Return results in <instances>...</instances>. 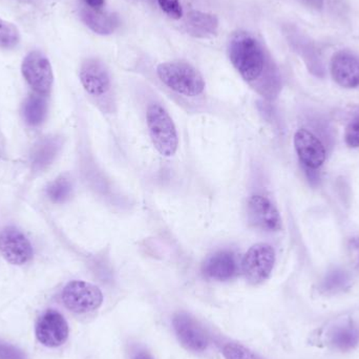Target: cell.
<instances>
[{"instance_id":"obj_30","label":"cell","mask_w":359,"mask_h":359,"mask_svg":"<svg viewBox=\"0 0 359 359\" xmlns=\"http://www.w3.org/2000/svg\"><path fill=\"white\" fill-rule=\"evenodd\" d=\"M134 359H152V357L148 353L140 352L134 357Z\"/></svg>"},{"instance_id":"obj_26","label":"cell","mask_w":359,"mask_h":359,"mask_svg":"<svg viewBox=\"0 0 359 359\" xmlns=\"http://www.w3.org/2000/svg\"><path fill=\"white\" fill-rule=\"evenodd\" d=\"M0 359H25V354L13 345L0 342Z\"/></svg>"},{"instance_id":"obj_21","label":"cell","mask_w":359,"mask_h":359,"mask_svg":"<svg viewBox=\"0 0 359 359\" xmlns=\"http://www.w3.org/2000/svg\"><path fill=\"white\" fill-rule=\"evenodd\" d=\"M73 192V185L68 176H60L50 184L47 192L54 203H64L69 200Z\"/></svg>"},{"instance_id":"obj_6","label":"cell","mask_w":359,"mask_h":359,"mask_svg":"<svg viewBox=\"0 0 359 359\" xmlns=\"http://www.w3.org/2000/svg\"><path fill=\"white\" fill-rule=\"evenodd\" d=\"M62 302L72 312L88 313L97 310L103 302L102 291L83 280H72L62 290Z\"/></svg>"},{"instance_id":"obj_23","label":"cell","mask_w":359,"mask_h":359,"mask_svg":"<svg viewBox=\"0 0 359 359\" xmlns=\"http://www.w3.org/2000/svg\"><path fill=\"white\" fill-rule=\"evenodd\" d=\"M223 355L225 359H263L249 349L238 344L226 345L223 348Z\"/></svg>"},{"instance_id":"obj_10","label":"cell","mask_w":359,"mask_h":359,"mask_svg":"<svg viewBox=\"0 0 359 359\" xmlns=\"http://www.w3.org/2000/svg\"><path fill=\"white\" fill-rule=\"evenodd\" d=\"M250 224L265 232H276L282 229L283 223L278 208L266 196H252L247 204Z\"/></svg>"},{"instance_id":"obj_13","label":"cell","mask_w":359,"mask_h":359,"mask_svg":"<svg viewBox=\"0 0 359 359\" xmlns=\"http://www.w3.org/2000/svg\"><path fill=\"white\" fill-rule=\"evenodd\" d=\"M333 80L345 88L359 86V59L348 52H338L331 61Z\"/></svg>"},{"instance_id":"obj_2","label":"cell","mask_w":359,"mask_h":359,"mask_svg":"<svg viewBox=\"0 0 359 359\" xmlns=\"http://www.w3.org/2000/svg\"><path fill=\"white\" fill-rule=\"evenodd\" d=\"M156 74L164 85L178 95L194 98L205 91L203 76L187 62H164L158 66Z\"/></svg>"},{"instance_id":"obj_14","label":"cell","mask_w":359,"mask_h":359,"mask_svg":"<svg viewBox=\"0 0 359 359\" xmlns=\"http://www.w3.org/2000/svg\"><path fill=\"white\" fill-rule=\"evenodd\" d=\"M236 256L229 252H218L210 256L203 264L204 276L210 280L226 282L238 274Z\"/></svg>"},{"instance_id":"obj_3","label":"cell","mask_w":359,"mask_h":359,"mask_svg":"<svg viewBox=\"0 0 359 359\" xmlns=\"http://www.w3.org/2000/svg\"><path fill=\"white\" fill-rule=\"evenodd\" d=\"M146 123L156 152L164 156H174L178 147V136L166 108L160 103L150 104L146 110Z\"/></svg>"},{"instance_id":"obj_15","label":"cell","mask_w":359,"mask_h":359,"mask_svg":"<svg viewBox=\"0 0 359 359\" xmlns=\"http://www.w3.org/2000/svg\"><path fill=\"white\" fill-rule=\"evenodd\" d=\"M80 18L88 29L98 35H110L120 25L119 17L115 13L104 11L103 9H90L84 6L80 11Z\"/></svg>"},{"instance_id":"obj_24","label":"cell","mask_w":359,"mask_h":359,"mask_svg":"<svg viewBox=\"0 0 359 359\" xmlns=\"http://www.w3.org/2000/svg\"><path fill=\"white\" fill-rule=\"evenodd\" d=\"M345 142L351 148L359 147V116L355 117L347 126Z\"/></svg>"},{"instance_id":"obj_5","label":"cell","mask_w":359,"mask_h":359,"mask_svg":"<svg viewBox=\"0 0 359 359\" xmlns=\"http://www.w3.org/2000/svg\"><path fill=\"white\" fill-rule=\"evenodd\" d=\"M276 265V252L271 245L258 243L250 247L242 260V272L247 282L258 285L268 280Z\"/></svg>"},{"instance_id":"obj_20","label":"cell","mask_w":359,"mask_h":359,"mask_svg":"<svg viewBox=\"0 0 359 359\" xmlns=\"http://www.w3.org/2000/svg\"><path fill=\"white\" fill-rule=\"evenodd\" d=\"M351 276L346 270L336 268L325 276L320 283V291L328 296L342 294L350 287Z\"/></svg>"},{"instance_id":"obj_22","label":"cell","mask_w":359,"mask_h":359,"mask_svg":"<svg viewBox=\"0 0 359 359\" xmlns=\"http://www.w3.org/2000/svg\"><path fill=\"white\" fill-rule=\"evenodd\" d=\"M20 39L18 28L12 22L0 18V49H15L20 43Z\"/></svg>"},{"instance_id":"obj_18","label":"cell","mask_w":359,"mask_h":359,"mask_svg":"<svg viewBox=\"0 0 359 359\" xmlns=\"http://www.w3.org/2000/svg\"><path fill=\"white\" fill-rule=\"evenodd\" d=\"M330 342L336 350L349 352L359 345V328L352 324L336 327L331 333Z\"/></svg>"},{"instance_id":"obj_25","label":"cell","mask_w":359,"mask_h":359,"mask_svg":"<svg viewBox=\"0 0 359 359\" xmlns=\"http://www.w3.org/2000/svg\"><path fill=\"white\" fill-rule=\"evenodd\" d=\"M158 5L172 19H180L183 16V9L178 0H158Z\"/></svg>"},{"instance_id":"obj_19","label":"cell","mask_w":359,"mask_h":359,"mask_svg":"<svg viewBox=\"0 0 359 359\" xmlns=\"http://www.w3.org/2000/svg\"><path fill=\"white\" fill-rule=\"evenodd\" d=\"M48 115V101L44 96L35 94L25 100L23 117L30 125L37 126L44 121Z\"/></svg>"},{"instance_id":"obj_7","label":"cell","mask_w":359,"mask_h":359,"mask_svg":"<svg viewBox=\"0 0 359 359\" xmlns=\"http://www.w3.org/2000/svg\"><path fill=\"white\" fill-rule=\"evenodd\" d=\"M21 73L36 94L47 96L54 84V73L49 58L40 51H32L21 64Z\"/></svg>"},{"instance_id":"obj_4","label":"cell","mask_w":359,"mask_h":359,"mask_svg":"<svg viewBox=\"0 0 359 359\" xmlns=\"http://www.w3.org/2000/svg\"><path fill=\"white\" fill-rule=\"evenodd\" d=\"M294 143L309 180L318 181V170L327 160V150L322 140L307 128H300L294 134Z\"/></svg>"},{"instance_id":"obj_27","label":"cell","mask_w":359,"mask_h":359,"mask_svg":"<svg viewBox=\"0 0 359 359\" xmlns=\"http://www.w3.org/2000/svg\"><path fill=\"white\" fill-rule=\"evenodd\" d=\"M348 252L352 262L359 268V238L349 240Z\"/></svg>"},{"instance_id":"obj_29","label":"cell","mask_w":359,"mask_h":359,"mask_svg":"<svg viewBox=\"0 0 359 359\" xmlns=\"http://www.w3.org/2000/svg\"><path fill=\"white\" fill-rule=\"evenodd\" d=\"M302 1L314 9H320L324 5V0H302Z\"/></svg>"},{"instance_id":"obj_1","label":"cell","mask_w":359,"mask_h":359,"mask_svg":"<svg viewBox=\"0 0 359 359\" xmlns=\"http://www.w3.org/2000/svg\"><path fill=\"white\" fill-rule=\"evenodd\" d=\"M230 61L245 81L256 82L264 72L266 57L256 37L248 32H236L228 47Z\"/></svg>"},{"instance_id":"obj_8","label":"cell","mask_w":359,"mask_h":359,"mask_svg":"<svg viewBox=\"0 0 359 359\" xmlns=\"http://www.w3.org/2000/svg\"><path fill=\"white\" fill-rule=\"evenodd\" d=\"M79 78L84 91L97 99L105 97L112 90L110 72L105 64L97 58H88L82 62Z\"/></svg>"},{"instance_id":"obj_17","label":"cell","mask_w":359,"mask_h":359,"mask_svg":"<svg viewBox=\"0 0 359 359\" xmlns=\"http://www.w3.org/2000/svg\"><path fill=\"white\" fill-rule=\"evenodd\" d=\"M188 32L196 37H207L216 33L218 20L216 16L201 11H190L187 16Z\"/></svg>"},{"instance_id":"obj_28","label":"cell","mask_w":359,"mask_h":359,"mask_svg":"<svg viewBox=\"0 0 359 359\" xmlns=\"http://www.w3.org/2000/svg\"><path fill=\"white\" fill-rule=\"evenodd\" d=\"M82 3L84 7L95 10L103 9L105 6V0H82Z\"/></svg>"},{"instance_id":"obj_9","label":"cell","mask_w":359,"mask_h":359,"mask_svg":"<svg viewBox=\"0 0 359 359\" xmlns=\"http://www.w3.org/2000/svg\"><path fill=\"white\" fill-rule=\"evenodd\" d=\"M0 254L10 264L21 266L33 258V247L29 238L15 227L0 232Z\"/></svg>"},{"instance_id":"obj_16","label":"cell","mask_w":359,"mask_h":359,"mask_svg":"<svg viewBox=\"0 0 359 359\" xmlns=\"http://www.w3.org/2000/svg\"><path fill=\"white\" fill-rule=\"evenodd\" d=\"M62 143L59 138L49 137L35 144L31 154L32 167L36 172L49 167L59 154Z\"/></svg>"},{"instance_id":"obj_12","label":"cell","mask_w":359,"mask_h":359,"mask_svg":"<svg viewBox=\"0 0 359 359\" xmlns=\"http://www.w3.org/2000/svg\"><path fill=\"white\" fill-rule=\"evenodd\" d=\"M174 332L180 342L192 352H203L208 347V336L198 320L187 313H178L172 320Z\"/></svg>"},{"instance_id":"obj_11","label":"cell","mask_w":359,"mask_h":359,"mask_svg":"<svg viewBox=\"0 0 359 359\" xmlns=\"http://www.w3.org/2000/svg\"><path fill=\"white\" fill-rule=\"evenodd\" d=\"M36 336L43 346L57 348L68 340L69 325L59 312L49 310L38 320Z\"/></svg>"}]
</instances>
